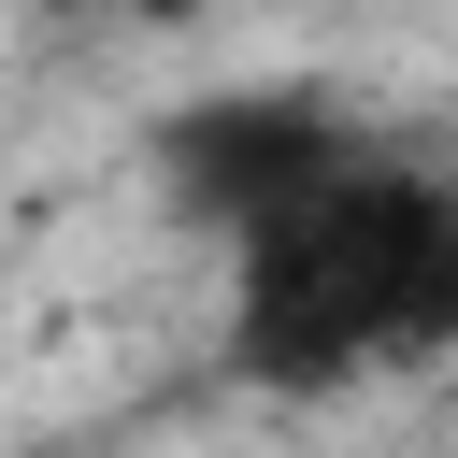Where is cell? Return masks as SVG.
I'll use <instances>...</instances> for the list:
<instances>
[{
	"instance_id": "obj_2",
	"label": "cell",
	"mask_w": 458,
	"mask_h": 458,
	"mask_svg": "<svg viewBox=\"0 0 458 458\" xmlns=\"http://www.w3.org/2000/svg\"><path fill=\"white\" fill-rule=\"evenodd\" d=\"M344 157V129L315 100H186L157 129V186L200 215V229H258L272 200H301L315 172Z\"/></svg>"
},
{
	"instance_id": "obj_1",
	"label": "cell",
	"mask_w": 458,
	"mask_h": 458,
	"mask_svg": "<svg viewBox=\"0 0 458 458\" xmlns=\"http://www.w3.org/2000/svg\"><path fill=\"white\" fill-rule=\"evenodd\" d=\"M429 344H458V186L329 157L301 200L229 229V358L272 401H315Z\"/></svg>"
}]
</instances>
